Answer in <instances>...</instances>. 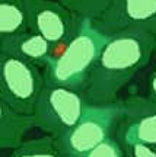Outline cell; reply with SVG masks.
<instances>
[{
	"label": "cell",
	"mask_w": 156,
	"mask_h": 157,
	"mask_svg": "<svg viewBox=\"0 0 156 157\" xmlns=\"http://www.w3.org/2000/svg\"><path fill=\"white\" fill-rule=\"evenodd\" d=\"M44 84V73L38 66L0 54V102L19 113L34 115Z\"/></svg>",
	"instance_id": "obj_3"
},
{
	"label": "cell",
	"mask_w": 156,
	"mask_h": 157,
	"mask_svg": "<svg viewBox=\"0 0 156 157\" xmlns=\"http://www.w3.org/2000/svg\"><path fill=\"white\" fill-rule=\"evenodd\" d=\"M121 113L120 101L111 105H88L83 117L66 134L56 138L62 157H85L96 146L111 137Z\"/></svg>",
	"instance_id": "obj_4"
},
{
	"label": "cell",
	"mask_w": 156,
	"mask_h": 157,
	"mask_svg": "<svg viewBox=\"0 0 156 157\" xmlns=\"http://www.w3.org/2000/svg\"><path fill=\"white\" fill-rule=\"evenodd\" d=\"M106 39L108 35L96 28L92 19L79 16L72 35L54 47L42 68L45 84L82 90Z\"/></svg>",
	"instance_id": "obj_2"
},
{
	"label": "cell",
	"mask_w": 156,
	"mask_h": 157,
	"mask_svg": "<svg viewBox=\"0 0 156 157\" xmlns=\"http://www.w3.org/2000/svg\"><path fill=\"white\" fill-rule=\"evenodd\" d=\"M29 29L42 35L54 45L62 44L72 35L79 16L62 2L53 0H25Z\"/></svg>",
	"instance_id": "obj_7"
},
{
	"label": "cell",
	"mask_w": 156,
	"mask_h": 157,
	"mask_svg": "<svg viewBox=\"0 0 156 157\" xmlns=\"http://www.w3.org/2000/svg\"><path fill=\"white\" fill-rule=\"evenodd\" d=\"M94 23L108 36L123 31L156 35V0H112L108 10Z\"/></svg>",
	"instance_id": "obj_6"
},
{
	"label": "cell",
	"mask_w": 156,
	"mask_h": 157,
	"mask_svg": "<svg viewBox=\"0 0 156 157\" xmlns=\"http://www.w3.org/2000/svg\"><path fill=\"white\" fill-rule=\"evenodd\" d=\"M121 113L118 119V134L121 144L142 143L156 148V103L149 98L130 96L120 101Z\"/></svg>",
	"instance_id": "obj_8"
},
{
	"label": "cell",
	"mask_w": 156,
	"mask_h": 157,
	"mask_svg": "<svg viewBox=\"0 0 156 157\" xmlns=\"http://www.w3.org/2000/svg\"><path fill=\"white\" fill-rule=\"evenodd\" d=\"M88 105L80 90L44 84L34 111L37 127L58 138L80 121Z\"/></svg>",
	"instance_id": "obj_5"
},
{
	"label": "cell",
	"mask_w": 156,
	"mask_h": 157,
	"mask_svg": "<svg viewBox=\"0 0 156 157\" xmlns=\"http://www.w3.org/2000/svg\"><path fill=\"white\" fill-rule=\"evenodd\" d=\"M29 31L25 0H0V39Z\"/></svg>",
	"instance_id": "obj_11"
},
{
	"label": "cell",
	"mask_w": 156,
	"mask_h": 157,
	"mask_svg": "<svg viewBox=\"0 0 156 157\" xmlns=\"http://www.w3.org/2000/svg\"><path fill=\"white\" fill-rule=\"evenodd\" d=\"M85 157H126V151L115 138H106L104 143L96 146Z\"/></svg>",
	"instance_id": "obj_14"
},
{
	"label": "cell",
	"mask_w": 156,
	"mask_h": 157,
	"mask_svg": "<svg viewBox=\"0 0 156 157\" xmlns=\"http://www.w3.org/2000/svg\"><path fill=\"white\" fill-rule=\"evenodd\" d=\"M147 98L150 99L153 103H156V67L152 71L150 77H149V83H147Z\"/></svg>",
	"instance_id": "obj_16"
},
{
	"label": "cell",
	"mask_w": 156,
	"mask_h": 157,
	"mask_svg": "<svg viewBox=\"0 0 156 157\" xmlns=\"http://www.w3.org/2000/svg\"><path fill=\"white\" fill-rule=\"evenodd\" d=\"M153 52V34L123 31L110 35L80 90L86 102L94 106L115 103L118 93L149 64Z\"/></svg>",
	"instance_id": "obj_1"
},
{
	"label": "cell",
	"mask_w": 156,
	"mask_h": 157,
	"mask_svg": "<svg viewBox=\"0 0 156 157\" xmlns=\"http://www.w3.org/2000/svg\"><path fill=\"white\" fill-rule=\"evenodd\" d=\"M10 157H62L56 146V138L45 135L42 138L25 141L18 146Z\"/></svg>",
	"instance_id": "obj_12"
},
{
	"label": "cell",
	"mask_w": 156,
	"mask_h": 157,
	"mask_svg": "<svg viewBox=\"0 0 156 157\" xmlns=\"http://www.w3.org/2000/svg\"><path fill=\"white\" fill-rule=\"evenodd\" d=\"M78 16L96 21L111 6L112 0H58Z\"/></svg>",
	"instance_id": "obj_13"
},
{
	"label": "cell",
	"mask_w": 156,
	"mask_h": 157,
	"mask_svg": "<svg viewBox=\"0 0 156 157\" xmlns=\"http://www.w3.org/2000/svg\"><path fill=\"white\" fill-rule=\"evenodd\" d=\"M37 127L34 115H23L0 102V143L3 148H16L22 144L23 135Z\"/></svg>",
	"instance_id": "obj_10"
},
{
	"label": "cell",
	"mask_w": 156,
	"mask_h": 157,
	"mask_svg": "<svg viewBox=\"0 0 156 157\" xmlns=\"http://www.w3.org/2000/svg\"><path fill=\"white\" fill-rule=\"evenodd\" d=\"M53 51L54 45L31 29L12 38L0 39V54L15 56L39 68H44L48 64Z\"/></svg>",
	"instance_id": "obj_9"
},
{
	"label": "cell",
	"mask_w": 156,
	"mask_h": 157,
	"mask_svg": "<svg viewBox=\"0 0 156 157\" xmlns=\"http://www.w3.org/2000/svg\"><path fill=\"white\" fill-rule=\"evenodd\" d=\"M126 157H156V148L142 143H131L123 146Z\"/></svg>",
	"instance_id": "obj_15"
},
{
	"label": "cell",
	"mask_w": 156,
	"mask_h": 157,
	"mask_svg": "<svg viewBox=\"0 0 156 157\" xmlns=\"http://www.w3.org/2000/svg\"><path fill=\"white\" fill-rule=\"evenodd\" d=\"M155 54H156V35H155Z\"/></svg>",
	"instance_id": "obj_17"
}]
</instances>
